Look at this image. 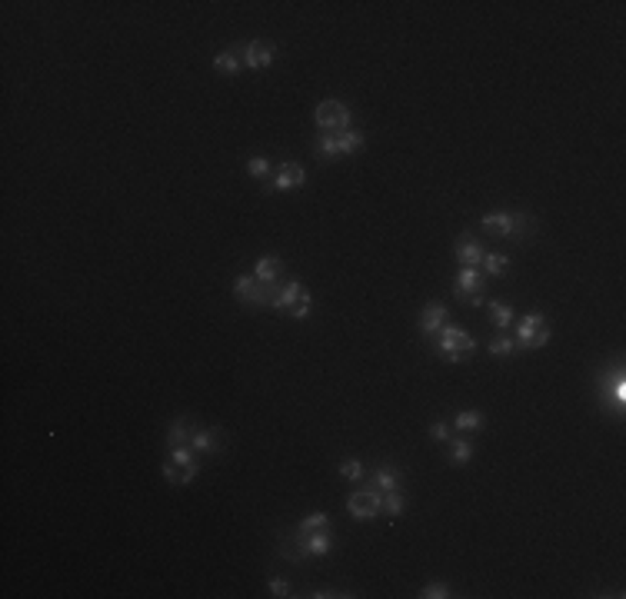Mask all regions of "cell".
<instances>
[{"label": "cell", "mask_w": 626, "mask_h": 599, "mask_svg": "<svg viewBox=\"0 0 626 599\" xmlns=\"http://www.w3.org/2000/svg\"><path fill=\"white\" fill-rule=\"evenodd\" d=\"M483 246H480V240H473V237H460L456 240V260L463 263V266H480L483 263Z\"/></svg>", "instance_id": "cell-13"}, {"label": "cell", "mask_w": 626, "mask_h": 599, "mask_svg": "<svg viewBox=\"0 0 626 599\" xmlns=\"http://www.w3.org/2000/svg\"><path fill=\"white\" fill-rule=\"evenodd\" d=\"M370 487H377L380 493H390V489H400V469L380 467L377 473H373V480H370Z\"/></svg>", "instance_id": "cell-19"}, {"label": "cell", "mask_w": 626, "mask_h": 599, "mask_svg": "<svg viewBox=\"0 0 626 599\" xmlns=\"http://www.w3.org/2000/svg\"><path fill=\"white\" fill-rule=\"evenodd\" d=\"M247 173L253 177V180L270 177V160H266V157H250V160H247Z\"/></svg>", "instance_id": "cell-25"}, {"label": "cell", "mask_w": 626, "mask_h": 599, "mask_svg": "<svg viewBox=\"0 0 626 599\" xmlns=\"http://www.w3.org/2000/svg\"><path fill=\"white\" fill-rule=\"evenodd\" d=\"M317 150H320V157H340V147H337V133H323L320 140H317Z\"/></svg>", "instance_id": "cell-29"}, {"label": "cell", "mask_w": 626, "mask_h": 599, "mask_svg": "<svg viewBox=\"0 0 626 599\" xmlns=\"http://www.w3.org/2000/svg\"><path fill=\"white\" fill-rule=\"evenodd\" d=\"M310 310H313V297H304L300 303H297V306H290V317H293V320H304Z\"/></svg>", "instance_id": "cell-34"}, {"label": "cell", "mask_w": 626, "mask_h": 599, "mask_svg": "<svg viewBox=\"0 0 626 599\" xmlns=\"http://www.w3.org/2000/svg\"><path fill=\"white\" fill-rule=\"evenodd\" d=\"M600 403H607L616 416H623V406H626V373H623V366H616L613 373L603 376V383H600ZM607 406H603V410H607Z\"/></svg>", "instance_id": "cell-5"}, {"label": "cell", "mask_w": 626, "mask_h": 599, "mask_svg": "<svg viewBox=\"0 0 626 599\" xmlns=\"http://www.w3.org/2000/svg\"><path fill=\"white\" fill-rule=\"evenodd\" d=\"M266 589H270V596H277V599L293 596V586H290L286 580H280V576H273V580L266 582Z\"/></svg>", "instance_id": "cell-31"}, {"label": "cell", "mask_w": 626, "mask_h": 599, "mask_svg": "<svg viewBox=\"0 0 626 599\" xmlns=\"http://www.w3.org/2000/svg\"><path fill=\"white\" fill-rule=\"evenodd\" d=\"M430 440H437V443H450V440H453V433H450V426H447L443 420H437V423L430 426Z\"/></svg>", "instance_id": "cell-33"}, {"label": "cell", "mask_w": 626, "mask_h": 599, "mask_svg": "<svg viewBox=\"0 0 626 599\" xmlns=\"http://www.w3.org/2000/svg\"><path fill=\"white\" fill-rule=\"evenodd\" d=\"M313 120L323 133H343L350 130V107L343 100H323L313 110Z\"/></svg>", "instance_id": "cell-4"}, {"label": "cell", "mask_w": 626, "mask_h": 599, "mask_svg": "<svg viewBox=\"0 0 626 599\" xmlns=\"http://www.w3.org/2000/svg\"><path fill=\"white\" fill-rule=\"evenodd\" d=\"M317 599H330V596H353V593H337V589H320V593H313Z\"/></svg>", "instance_id": "cell-35"}, {"label": "cell", "mask_w": 626, "mask_h": 599, "mask_svg": "<svg viewBox=\"0 0 626 599\" xmlns=\"http://www.w3.org/2000/svg\"><path fill=\"white\" fill-rule=\"evenodd\" d=\"M420 596L423 599H447V596H453V593H450L447 582H427V586L420 589Z\"/></svg>", "instance_id": "cell-28"}, {"label": "cell", "mask_w": 626, "mask_h": 599, "mask_svg": "<svg viewBox=\"0 0 626 599\" xmlns=\"http://www.w3.org/2000/svg\"><path fill=\"white\" fill-rule=\"evenodd\" d=\"M550 343V326L543 313H527L516 323V350H540Z\"/></svg>", "instance_id": "cell-2"}, {"label": "cell", "mask_w": 626, "mask_h": 599, "mask_svg": "<svg viewBox=\"0 0 626 599\" xmlns=\"http://www.w3.org/2000/svg\"><path fill=\"white\" fill-rule=\"evenodd\" d=\"M480 226L487 230V233H493V237H527V226H530V217L527 213H483V220Z\"/></svg>", "instance_id": "cell-3"}, {"label": "cell", "mask_w": 626, "mask_h": 599, "mask_svg": "<svg viewBox=\"0 0 626 599\" xmlns=\"http://www.w3.org/2000/svg\"><path fill=\"white\" fill-rule=\"evenodd\" d=\"M490 320H493L500 330H507L513 323V310L510 306H503V303H496V300H490Z\"/></svg>", "instance_id": "cell-24"}, {"label": "cell", "mask_w": 626, "mask_h": 599, "mask_svg": "<svg viewBox=\"0 0 626 599\" xmlns=\"http://www.w3.org/2000/svg\"><path fill=\"white\" fill-rule=\"evenodd\" d=\"M470 460H473V443L453 436V440H450V463H453V467H467Z\"/></svg>", "instance_id": "cell-18"}, {"label": "cell", "mask_w": 626, "mask_h": 599, "mask_svg": "<svg viewBox=\"0 0 626 599\" xmlns=\"http://www.w3.org/2000/svg\"><path fill=\"white\" fill-rule=\"evenodd\" d=\"M164 476H167V483H173V487H187V483H184V467H177L173 460L164 463Z\"/></svg>", "instance_id": "cell-32"}, {"label": "cell", "mask_w": 626, "mask_h": 599, "mask_svg": "<svg viewBox=\"0 0 626 599\" xmlns=\"http://www.w3.org/2000/svg\"><path fill=\"white\" fill-rule=\"evenodd\" d=\"M480 266H483L490 277H507V270H510V257H503V253H487Z\"/></svg>", "instance_id": "cell-21"}, {"label": "cell", "mask_w": 626, "mask_h": 599, "mask_svg": "<svg viewBox=\"0 0 626 599\" xmlns=\"http://www.w3.org/2000/svg\"><path fill=\"white\" fill-rule=\"evenodd\" d=\"M403 496H400V489H390L387 496H383V509L390 513V516H403Z\"/></svg>", "instance_id": "cell-27"}, {"label": "cell", "mask_w": 626, "mask_h": 599, "mask_svg": "<svg viewBox=\"0 0 626 599\" xmlns=\"http://www.w3.org/2000/svg\"><path fill=\"white\" fill-rule=\"evenodd\" d=\"M280 270H284V260L280 257H260V260L253 263V277L260 283H273L280 277Z\"/></svg>", "instance_id": "cell-16"}, {"label": "cell", "mask_w": 626, "mask_h": 599, "mask_svg": "<svg viewBox=\"0 0 626 599\" xmlns=\"http://www.w3.org/2000/svg\"><path fill=\"white\" fill-rule=\"evenodd\" d=\"M233 293L240 303H247V306H266V283H260L253 273H244V277H237L233 283Z\"/></svg>", "instance_id": "cell-7"}, {"label": "cell", "mask_w": 626, "mask_h": 599, "mask_svg": "<svg viewBox=\"0 0 626 599\" xmlns=\"http://www.w3.org/2000/svg\"><path fill=\"white\" fill-rule=\"evenodd\" d=\"M490 353H493V356H513V353H516V340H510V337L490 340Z\"/></svg>", "instance_id": "cell-26"}, {"label": "cell", "mask_w": 626, "mask_h": 599, "mask_svg": "<svg viewBox=\"0 0 626 599\" xmlns=\"http://www.w3.org/2000/svg\"><path fill=\"white\" fill-rule=\"evenodd\" d=\"M273 60H277V50L266 40H250L244 47V67H250V70H270Z\"/></svg>", "instance_id": "cell-9"}, {"label": "cell", "mask_w": 626, "mask_h": 599, "mask_svg": "<svg viewBox=\"0 0 626 599\" xmlns=\"http://www.w3.org/2000/svg\"><path fill=\"white\" fill-rule=\"evenodd\" d=\"M437 350L443 360H450V363H460L467 353H473L476 350V340L467 333V330H460V326H443L437 333Z\"/></svg>", "instance_id": "cell-1"}, {"label": "cell", "mask_w": 626, "mask_h": 599, "mask_svg": "<svg viewBox=\"0 0 626 599\" xmlns=\"http://www.w3.org/2000/svg\"><path fill=\"white\" fill-rule=\"evenodd\" d=\"M346 509H350L353 520H373L380 509H383V496H380V489H357L346 500Z\"/></svg>", "instance_id": "cell-6"}, {"label": "cell", "mask_w": 626, "mask_h": 599, "mask_svg": "<svg viewBox=\"0 0 626 599\" xmlns=\"http://www.w3.org/2000/svg\"><path fill=\"white\" fill-rule=\"evenodd\" d=\"M220 430L217 426H210V430H200L197 426V433H193V440H190V446H193V453H220Z\"/></svg>", "instance_id": "cell-15"}, {"label": "cell", "mask_w": 626, "mask_h": 599, "mask_svg": "<svg viewBox=\"0 0 626 599\" xmlns=\"http://www.w3.org/2000/svg\"><path fill=\"white\" fill-rule=\"evenodd\" d=\"M213 70H220V74H240L244 70V57L237 54V50H220V54L213 57Z\"/></svg>", "instance_id": "cell-17"}, {"label": "cell", "mask_w": 626, "mask_h": 599, "mask_svg": "<svg viewBox=\"0 0 626 599\" xmlns=\"http://www.w3.org/2000/svg\"><path fill=\"white\" fill-rule=\"evenodd\" d=\"M326 523H330V516L326 513H310V516H304L300 520V526H297V533H317V529H326Z\"/></svg>", "instance_id": "cell-23"}, {"label": "cell", "mask_w": 626, "mask_h": 599, "mask_svg": "<svg viewBox=\"0 0 626 599\" xmlns=\"http://www.w3.org/2000/svg\"><path fill=\"white\" fill-rule=\"evenodd\" d=\"M363 144H366V133H360V130H343V133H337V147H340V157H343V153H357Z\"/></svg>", "instance_id": "cell-20"}, {"label": "cell", "mask_w": 626, "mask_h": 599, "mask_svg": "<svg viewBox=\"0 0 626 599\" xmlns=\"http://www.w3.org/2000/svg\"><path fill=\"white\" fill-rule=\"evenodd\" d=\"M483 426V416L476 410H463V413H456V430L460 433H476Z\"/></svg>", "instance_id": "cell-22"}, {"label": "cell", "mask_w": 626, "mask_h": 599, "mask_svg": "<svg viewBox=\"0 0 626 599\" xmlns=\"http://www.w3.org/2000/svg\"><path fill=\"white\" fill-rule=\"evenodd\" d=\"M447 320H450V310H447L443 303H427L423 313H420V330H423V337H437L440 330L447 326Z\"/></svg>", "instance_id": "cell-11"}, {"label": "cell", "mask_w": 626, "mask_h": 599, "mask_svg": "<svg viewBox=\"0 0 626 599\" xmlns=\"http://www.w3.org/2000/svg\"><path fill=\"white\" fill-rule=\"evenodd\" d=\"M340 476H343V480H363V463H360V460H343V463H340Z\"/></svg>", "instance_id": "cell-30"}, {"label": "cell", "mask_w": 626, "mask_h": 599, "mask_svg": "<svg viewBox=\"0 0 626 599\" xmlns=\"http://www.w3.org/2000/svg\"><path fill=\"white\" fill-rule=\"evenodd\" d=\"M193 433H197V426H193V420H187V416H180V420H173L170 423V433H167V446H187L190 440H193Z\"/></svg>", "instance_id": "cell-14"}, {"label": "cell", "mask_w": 626, "mask_h": 599, "mask_svg": "<svg viewBox=\"0 0 626 599\" xmlns=\"http://www.w3.org/2000/svg\"><path fill=\"white\" fill-rule=\"evenodd\" d=\"M483 273H480V266H463L460 273H456V280H453V297H460V300H470L473 297H480L483 293Z\"/></svg>", "instance_id": "cell-8"}, {"label": "cell", "mask_w": 626, "mask_h": 599, "mask_svg": "<svg viewBox=\"0 0 626 599\" xmlns=\"http://www.w3.org/2000/svg\"><path fill=\"white\" fill-rule=\"evenodd\" d=\"M304 180H306L304 164L290 160V164H284V167L277 170V177H273V190H297V187H304Z\"/></svg>", "instance_id": "cell-12"}, {"label": "cell", "mask_w": 626, "mask_h": 599, "mask_svg": "<svg viewBox=\"0 0 626 599\" xmlns=\"http://www.w3.org/2000/svg\"><path fill=\"white\" fill-rule=\"evenodd\" d=\"M304 297H310L304 283H280V290H277L273 300H270V310H277V313H290V306H297Z\"/></svg>", "instance_id": "cell-10"}]
</instances>
